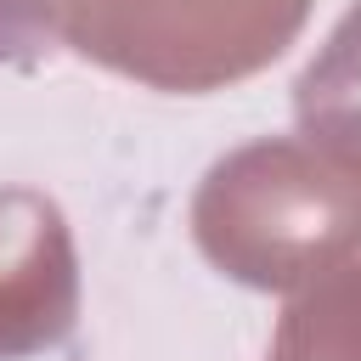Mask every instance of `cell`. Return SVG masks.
Masks as SVG:
<instances>
[{
  "instance_id": "obj_2",
  "label": "cell",
  "mask_w": 361,
  "mask_h": 361,
  "mask_svg": "<svg viewBox=\"0 0 361 361\" xmlns=\"http://www.w3.org/2000/svg\"><path fill=\"white\" fill-rule=\"evenodd\" d=\"M51 28L90 62L175 96L226 90L271 68L310 0H45Z\"/></svg>"
},
{
  "instance_id": "obj_4",
  "label": "cell",
  "mask_w": 361,
  "mask_h": 361,
  "mask_svg": "<svg viewBox=\"0 0 361 361\" xmlns=\"http://www.w3.org/2000/svg\"><path fill=\"white\" fill-rule=\"evenodd\" d=\"M293 118L327 158L361 175V0L333 23L322 51L299 68Z\"/></svg>"
},
{
  "instance_id": "obj_6",
  "label": "cell",
  "mask_w": 361,
  "mask_h": 361,
  "mask_svg": "<svg viewBox=\"0 0 361 361\" xmlns=\"http://www.w3.org/2000/svg\"><path fill=\"white\" fill-rule=\"evenodd\" d=\"M51 34L45 0H0V62H34Z\"/></svg>"
},
{
  "instance_id": "obj_3",
  "label": "cell",
  "mask_w": 361,
  "mask_h": 361,
  "mask_svg": "<svg viewBox=\"0 0 361 361\" xmlns=\"http://www.w3.org/2000/svg\"><path fill=\"white\" fill-rule=\"evenodd\" d=\"M79 322V248L56 197L0 186V361L56 350Z\"/></svg>"
},
{
  "instance_id": "obj_1",
  "label": "cell",
  "mask_w": 361,
  "mask_h": 361,
  "mask_svg": "<svg viewBox=\"0 0 361 361\" xmlns=\"http://www.w3.org/2000/svg\"><path fill=\"white\" fill-rule=\"evenodd\" d=\"M192 237L231 282L293 293L361 254V175L316 141H248L197 180Z\"/></svg>"
},
{
  "instance_id": "obj_5",
  "label": "cell",
  "mask_w": 361,
  "mask_h": 361,
  "mask_svg": "<svg viewBox=\"0 0 361 361\" xmlns=\"http://www.w3.org/2000/svg\"><path fill=\"white\" fill-rule=\"evenodd\" d=\"M265 361H361V259H344L299 288Z\"/></svg>"
}]
</instances>
